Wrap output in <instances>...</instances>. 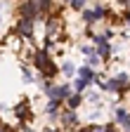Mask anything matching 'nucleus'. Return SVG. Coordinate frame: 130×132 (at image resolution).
<instances>
[{
    "label": "nucleus",
    "mask_w": 130,
    "mask_h": 132,
    "mask_svg": "<svg viewBox=\"0 0 130 132\" xmlns=\"http://www.w3.org/2000/svg\"><path fill=\"white\" fill-rule=\"evenodd\" d=\"M36 66H38L40 71H45L47 76L55 71L52 66H50V59H47V54H45V52H38V54H36Z\"/></svg>",
    "instance_id": "nucleus-1"
},
{
    "label": "nucleus",
    "mask_w": 130,
    "mask_h": 132,
    "mask_svg": "<svg viewBox=\"0 0 130 132\" xmlns=\"http://www.w3.org/2000/svg\"><path fill=\"white\" fill-rule=\"evenodd\" d=\"M50 97H52V99L69 97V87H66V85H62V87H50Z\"/></svg>",
    "instance_id": "nucleus-2"
},
{
    "label": "nucleus",
    "mask_w": 130,
    "mask_h": 132,
    "mask_svg": "<svg viewBox=\"0 0 130 132\" xmlns=\"http://www.w3.org/2000/svg\"><path fill=\"white\" fill-rule=\"evenodd\" d=\"M36 12H38V5H36V3H24V5H21V14L28 16V19H31Z\"/></svg>",
    "instance_id": "nucleus-3"
},
{
    "label": "nucleus",
    "mask_w": 130,
    "mask_h": 132,
    "mask_svg": "<svg viewBox=\"0 0 130 132\" xmlns=\"http://www.w3.org/2000/svg\"><path fill=\"white\" fill-rule=\"evenodd\" d=\"M19 31L24 33V36H31V33H33V26H31V19H28V16H24V19L19 21Z\"/></svg>",
    "instance_id": "nucleus-4"
},
{
    "label": "nucleus",
    "mask_w": 130,
    "mask_h": 132,
    "mask_svg": "<svg viewBox=\"0 0 130 132\" xmlns=\"http://www.w3.org/2000/svg\"><path fill=\"white\" fill-rule=\"evenodd\" d=\"M116 118H118V123H121L123 127H130V116H128L125 109H118V111H116Z\"/></svg>",
    "instance_id": "nucleus-5"
},
{
    "label": "nucleus",
    "mask_w": 130,
    "mask_h": 132,
    "mask_svg": "<svg viewBox=\"0 0 130 132\" xmlns=\"http://www.w3.org/2000/svg\"><path fill=\"white\" fill-rule=\"evenodd\" d=\"M64 125H69V127H71V125H78V116H76L73 111H69L66 116H64Z\"/></svg>",
    "instance_id": "nucleus-6"
},
{
    "label": "nucleus",
    "mask_w": 130,
    "mask_h": 132,
    "mask_svg": "<svg viewBox=\"0 0 130 132\" xmlns=\"http://www.w3.org/2000/svg\"><path fill=\"white\" fill-rule=\"evenodd\" d=\"M80 102H83V97H80V94H78V92H76V94H71V97H69V106H71V109H76V106H78V104H80Z\"/></svg>",
    "instance_id": "nucleus-7"
},
{
    "label": "nucleus",
    "mask_w": 130,
    "mask_h": 132,
    "mask_svg": "<svg viewBox=\"0 0 130 132\" xmlns=\"http://www.w3.org/2000/svg\"><path fill=\"white\" fill-rule=\"evenodd\" d=\"M88 78H83V76H80V80H76V92H80V90H85V85H88Z\"/></svg>",
    "instance_id": "nucleus-8"
},
{
    "label": "nucleus",
    "mask_w": 130,
    "mask_h": 132,
    "mask_svg": "<svg viewBox=\"0 0 130 132\" xmlns=\"http://www.w3.org/2000/svg\"><path fill=\"white\" fill-rule=\"evenodd\" d=\"M88 64H90V66H100V57L90 52V59H88Z\"/></svg>",
    "instance_id": "nucleus-9"
},
{
    "label": "nucleus",
    "mask_w": 130,
    "mask_h": 132,
    "mask_svg": "<svg viewBox=\"0 0 130 132\" xmlns=\"http://www.w3.org/2000/svg\"><path fill=\"white\" fill-rule=\"evenodd\" d=\"M62 71L66 73V76H71V73H73V64H69V61H66V64L62 66Z\"/></svg>",
    "instance_id": "nucleus-10"
},
{
    "label": "nucleus",
    "mask_w": 130,
    "mask_h": 132,
    "mask_svg": "<svg viewBox=\"0 0 130 132\" xmlns=\"http://www.w3.org/2000/svg\"><path fill=\"white\" fill-rule=\"evenodd\" d=\"M78 73L83 76V78H88V80H92V71H90V69H80Z\"/></svg>",
    "instance_id": "nucleus-11"
},
{
    "label": "nucleus",
    "mask_w": 130,
    "mask_h": 132,
    "mask_svg": "<svg viewBox=\"0 0 130 132\" xmlns=\"http://www.w3.org/2000/svg\"><path fill=\"white\" fill-rule=\"evenodd\" d=\"M83 3H85V0H71V7L73 10H83Z\"/></svg>",
    "instance_id": "nucleus-12"
},
{
    "label": "nucleus",
    "mask_w": 130,
    "mask_h": 132,
    "mask_svg": "<svg viewBox=\"0 0 130 132\" xmlns=\"http://www.w3.org/2000/svg\"><path fill=\"white\" fill-rule=\"evenodd\" d=\"M92 14H95V19H102V16H104V10H102V7H95Z\"/></svg>",
    "instance_id": "nucleus-13"
},
{
    "label": "nucleus",
    "mask_w": 130,
    "mask_h": 132,
    "mask_svg": "<svg viewBox=\"0 0 130 132\" xmlns=\"http://www.w3.org/2000/svg\"><path fill=\"white\" fill-rule=\"evenodd\" d=\"M102 43H106V38H104V36H97V38H95V45H102Z\"/></svg>",
    "instance_id": "nucleus-14"
},
{
    "label": "nucleus",
    "mask_w": 130,
    "mask_h": 132,
    "mask_svg": "<svg viewBox=\"0 0 130 132\" xmlns=\"http://www.w3.org/2000/svg\"><path fill=\"white\" fill-rule=\"evenodd\" d=\"M85 21H95V14L92 12H85Z\"/></svg>",
    "instance_id": "nucleus-15"
}]
</instances>
